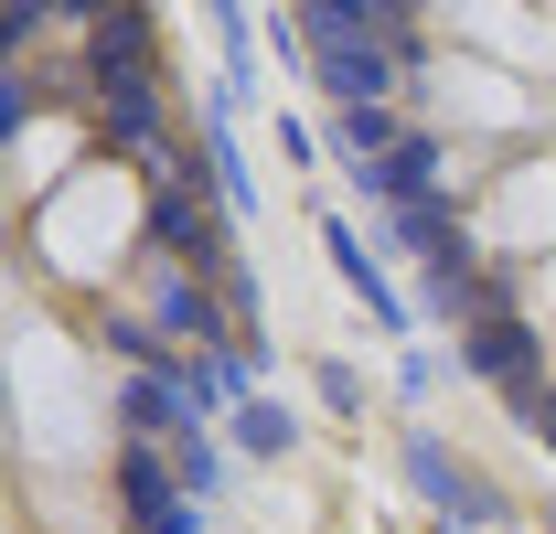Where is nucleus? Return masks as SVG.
Instances as JSON below:
<instances>
[{
  "instance_id": "obj_1",
  "label": "nucleus",
  "mask_w": 556,
  "mask_h": 534,
  "mask_svg": "<svg viewBox=\"0 0 556 534\" xmlns=\"http://www.w3.org/2000/svg\"><path fill=\"white\" fill-rule=\"evenodd\" d=\"M118 492H129L139 524H161V513H172V492H193V481H182V449H161V438H129V449H118Z\"/></svg>"
},
{
  "instance_id": "obj_2",
  "label": "nucleus",
  "mask_w": 556,
  "mask_h": 534,
  "mask_svg": "<svg viewBox=\"0 0 556 534\" xmlns=\"http://www.w3.org/2000/svg\"><path fill=\"white\" fill-rule=\"evenodd\" d=\"M471 364H482L492 385L535 396V332H525V321H471Z\"/></svg>"
},
{
  "instance_id": "obj_3",
  "label": "nucleus",
  "mask_w": 556,
  "mask_h": 534,
  "mask_svg": "<svg viewBox=\"0 0 556 534\" xmlns=\"http://www.w3.org/2000/svg\"><path fill=\"white\" fill-rule=\"evenodd\" d=\"M161 246L182 267H225V225H214L204 203H182V193H161Z\"/></svg>"
},
{
  "instance_id": "obj_4",
  "label": "nucleus",
  "mask_w": 556,
  "mask_h": 534,
  "mask_svg": "<svg viewBox=\"0 0 556 534\" xmlns=\"http://www.w3.org/2000/svg\"><path fill=\"white\" fill-rule=\"evenodd\" d=\"M417 481H428V492H439V513H460V524H482V513H492V503H482L450 460H439V449H417Z\"/></svg>"
},
{
  "instance_id": "obj_5",
  "label": "nucleus",
  "mask_w": 556,
  "mask_h": 534,
  "mask_svg": "<svg viewBox=\"0 0 556 534\" xmlns=\"http://www.w3.org/2000/svg\"><path fill=\"white\" fill-rule=\"evenodd\" d=\"M343 150H353V161H396L407 139H396V118H386V107H343Z\"/></svg>"
}]
</instances>
